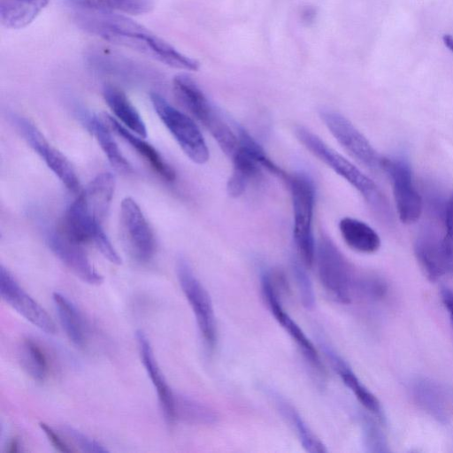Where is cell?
I'll list each match as a JSON object with an SVG mask.
<instances>
[{"instance_id": "obj_1", "label": "cell", "mask_w": 453, "mask_h": 453, "mask_svg": "<svg viewBox=\"0 0 453 453\" xmlns=\"http://www.w3.org/2000/svg\"><path fill=\"white\" fill-rule=\"evenodd\" d=\"M75 22L83 30L110 42L146 55L173 68L196 71L199 62L182 54L169 42L133 19L112 13L81 10Z\"/></svg>"}, {"instance_id": "obj_2", "label": "cell", "mask_w": 453, "mask_h": 453, "mask_svg": "<svg viewBox=\"0 0 453 453\" xmlns=\"http://www.w3.org/2000/svg\"><path fill=\"white\" fill-rule=\"evenodd\" d=\"M295 134L311 153L352 185L382 221L391 223L390 206L373 180L306 127H296Z\"/></svg>"}, {"instance_id": "obj_3", "label": "cell", "mask_w": 453, "mask_h": 453, "mask_svg": "<svg viewBox=\"0 0 453 453\" xmlns=\"http://www.w3.org/2000/svg\"><path fill=\"white\" fill-rule=\"evenodd\" d=\"M294 211V241L300 260L310 268L316 257V246L312 232L315 204V186L312 179L300 172L289 176Z\"/></svg>"}, {"instance_id": "obj_4", "label": "cell", "mask_w": 453, "mask_h": 453, "mask_svg": "<svg viewBox=\"0 0 453 453\" xmlns=\"http://www.w3.org/2000/svg\"><path fill=\"white\" fill-rule=\"evenodd\" d=\"M318 273L325 291L335 302H351L356 279L353 269L330 238L321 236L316 248Z\"/></svg>"}, {"instance_id": "obj_5", "label": "cell", "mask_w": 453, "mask_h": 453, "mask_svg": "<svg viewBox=\"0 0 453 453\" xmlns=\"http://www.w3.org/2000/svg\"><path fill=\"white\" fill-rule=\"evenodd\" d=\"M150 100L158 118L188 157L196 164H205L210 157L209 150L194 120L157 93L150 94Z\"/></svg>"}, {"instance_id": "obj_6", "label": "cell", "mask_w": 453, "mask_h": 453, "mask_svg": "<svg viewBox=\"0 0 453 453\" xmlns=\"http://www.w3.org/2000/svg\"><path fill=\"white\" fill-rule=\"evenodd\" d=\"M176 273L203 342L207 349H212L217 342V324L211 296L184 257L178 259Z\"/></svg>"}, {"instance_id": "obj_7", "label": "cell", "mask_w": 453, "mask_h": 453, "mask_svg": "<svg viewBox=\"0 0 453 453\" xmlns=\"http://www.w3.org/2000/svg\"><path fill=\"white\" fill-rule=\"evenodd\" d=\"M381 169L388 175L400 220L416 222L423 211V199L413 180L411 167L404 157H382Z\"/></svg>"}, {"instance_id": "obj_8", "label": "cell", "mask_w": 453, "mask_h": 453, "mask_svg": "<svg viewBox=\"0 0 453 453\" xmlns=\"http://www.w3.org/2000/svg\"><path fill=\"white\" fill-rule=\"evenodd\" d=\"M173 90L180 104L200 121L215 140H221L228 134L231 127L192 78L186 74L175 76Z\"/></svg>"}, {"instance_id": "obj_9", "label": "cell", "mask_w": 453, "mask_h": 453, "mask_svg": "<svg viewBox=\"0 0 453 453\" xmlns=\"http://www.w3.org/2000/svg\"><path fill=\"white\" fill-rule=\"evenodd\" d=\"M319 117L333 136L351 157L372 171L381 169L382 157L346 117L328 109L321 110Z\"/></svg>"}, {"instance_id": "obj_10", "label": "cell", "mask_w": 453, "mask_h": 453, "mask_svg": "<svg viewBox=\"0 0 453 453\" xmlns=\"http://www.w3.org/2000/svg\"><path fill=\"white\" fill-rule=\"evenodd\" d=\"M12 123L27 144L43 159L68 190L80 193V181L68 159L45 139L29 119L12 116Z\"/></svg>"}, {"instance_id": "obj_11", "label": "cell", "mask_w": 453, "mask_h": 453, "mask_svg": "<svg viewBox=\"0 0 453 453\" xmlns=\"http://www.w3.org/2000/svg\"><path fill=\"white\" fill-rule=\"evenodd\" d=\"M120 225L132 257L140 263L150 262L156 252L155 236L141 208L131 197L121 202Z\"/></svg>"}, {"instance_id": "obj_12", "label": "cell", "mask_w": 453, "mask_h": 453, "mask_svg": "<svg viewBox=\"0 0 453 453\" xmlns=\"http://www.w3.org/2000/svg\"><path fill=\"white\" fill-rule=\"evenodd\" d=\"M261 291L270 311L296 342L303 357L317 372L323 373L324 367L318 350L305 335L301 327L284 310L271 271L265 272L261 276Z\"/></svg>"}, {"instance_id": "obj_13", "label": "cell", "mask_w": 453, "mask_h": 453, "mask_svg": "<svg viewBox=\"0 0 453 453\" xmlns=\"http://www.w3.org/2000/svg\"><path fill=\"white\" fill-rule=\"evenodd\" d=\"M434 221L424 224L416 238L414 252L417 260L426 276L431 281H436L447 274L453 273V269L449 262L443 247V232Z\"/></svg>"}, {"instance_id": "obj_14", "label": "cell", "mask_w": 453, "mask_h": 453, "mask_svg": "<svg viewBox=\"0 0 453 453\" xmlns=\"http://www.w3.org/2000/svg\"><path fill=\"white\" fill-rule=\"evenodd\" d=\"M0 293L2 299L31 324L47 334L56 333L51 317L4 265L0 269Z\"/></svg>"}, {"instance_id": "obj_15", "label": "cell", "mask_w": 453, "mask_h": 453, "mask_svg": "<svg viewBox=\"0 0 453 453\" xmlns=\"http://www.w3.org/2000/svg\"><path fill=\"white\" fill-rule=\"evenodd\" d=\"M47 243L54 255L77 277L91 285H98L103 276L96 271L81 245L65 236L58 228L47 236Z\"/></svg>"}, {"instance_id": "obj_16", "label": "cell", "mask_w": 453, "mask_h": 453, "mask_svg": "<svg viewBox=\"0 0 453 453\" xmlns=\"http://www.w3.org/2000/svg\"><path fill=\"white\" fill-rule=\"evenodd\" d=\"M136 340L142 362L157 391L165 420L171 426L176 420V395H174L167 384L155 358L153 349L146 334L141 330L137 331Z\"/></svg>"}, {"instance_id": "obj_17", "label": "cell", "mask_w": 453, "mask_h": 453, "mask_svg": "<svg viewBox=\"0 0 453 453\" xmlns=\"http://www.w3.org/2000/svg\"><path fill=\"white\" fill-rule=\"evenodd\" d=\"M101 227L102 222L92 214L81 192L65 211L58 230L70 240L83 244L93 242Z\"/></svg>"}, {"instance_id": "obj_18", "label": "cell", "mask_w": 453, "mask_h": 453, "mask_svg": "<svg viewBox=\"0 0 453 453\" xmlns=\"http://www.w3.org/2000/svg\"><path fill=\"white\" fill-rule=\"evenodd\" d=\"M108 126L124 139L137 153L147 161L150 166L166 181H173L176 178L173 167L162 157L158 151L147 142L133 134L118 120L110 115H104Z\"/></svg>"}, {"instance_id": "obj_19", "label": "cell", "mask_w": 453, "mask_h": 453, "mask_svg": "<svg viewBox=\"0 0 453 453\" xmlns=\"http://www.w3.org/2000/svg\"><path fill=\"white\" fill-rule=\"evenodd\" d=\"M323 351L344 385L351 390L359 403L372 414L380 417L381 406L376 396L359 380L348 363L327 345H323Z\"/></svg>"}, {"instance_id": "obj_20", "label": "cell", "mask_w": 453, "mask_h": 453, "mask_svg": "<svg viewBox=\"0 0 453 453\" xmlns=\"http://www.w3.org/2000/svg\"><path fill=\"white\" fill-rule=\"evenodd\" d=\"M269 395L282 417L295 431L302 447L310 453H324L327 449L321 440L313 433L297 410L278 392L270 391Z\"/></svg>"}, {"instance_id": "obj_21", "label": "cell", "mask_w": 453, "mask_h": 453, "mask_svg": "<svg viewBox=\"0 0 453 453\" xmlns=\"http://www.w3.org/2000/svg\"><path fill=\"white\" fill-rule=\"evenodd\" d=\"M233 173L226 184V190L230 196L239 197L244 192L249 182L261 173L263 168L256 158L242 145L232 156Z\"/></svg>"}, {"instance_id": "obj_22", "label": "cell", "mask_w": 453, "mask_h": 453, "mask_svg": "<svg viewBox=\"0 0 453 453\" xmlns=\"http://www.w3.org/2000/svg\"><path fill=\"white\" fill-rule=\"evenodd\" d=\"M339 229L345 243L357 252L371 254L380 249L379 234L369 225L359 219L343 218L339 223Z\"/></svg>"}, {"instance_id": "obj_23", "label": "cell", "mask_w": 453, "mask_h": 453, "mask_svg": "<svg viewBox=\"0 0 453 453\" xmlns=\"http://www.w3.org/2000/svg\"><path fill=\"white\" fill-rule=\"evenodd\" d=\"M50 0H0V20L10 29L29 25Z\"/></svg>"}, {"instance_id": "obj_24", "label": "cell", "mask_w": 453, "mask_h": 453, "mask_svg": "<svg viewBox=\"0 0 453 453\" xmlns=\"http://www.w3.org/2000/svg\"><path fill=\"white\" fill-rule=\"evenodd\" d=\"M103 95L109 108L127 127L141 137L147 136L145 123L122 90L108 85L104 87Z\"/></svg>"}, {"instance_id": "obj_25", "label": "cell", "mask_w": 453, "mask_h": 453, "mask_svg": "<svg viewBox=\"0 0 453 453\" xmlns=\"http://www.w3.org/2000/svg\"><path fill=\"white\" fill-rule=\"evenodd\" d=\"M114 189V176L111 173H101L82 191L88 209L101 222L104 221L107 215Z\"/></svg>"}, {"instance_id": "obj_26", "label": "cell", "mask_w": 453, "mask_h": 453, "mask_svg": "<svg viewBox=\"0 0 453 453\" xmlns=\"http://www.w3.org/2000/svg\"><path fill=\"white\" fill-rule=\"evenodd\" d=\"M52 298L60 324L67 337L75 346L83 348L87 342V333L81 313L63 294L54 292Z\"/></svg>"}, {"instance_id": "obj_27", "label": "cell", "mask_w": 453, "mask_h": 453, "mask_svg": "<svg viewBox=\"0 0 453 453\" xmlns=\"http://www.w3.org/2000/svg\"><path fill=\"white\" fill-rule=\"evenodd\" d=\"M19 362L27 374L34 380H46L50 365L48 357L42 346L33 339L25 338L19 347Z\"/></svg>"}, {"instance_id": "obj_28", "label": "cell", "mask_w": 453, "mask_h": 453, "mask_svg": "<svg viewBox=\"0 0 453 453\" xmlns=\"http://www.w3.org/2000/svg\"><path fill=\"white\" fill-rule=\"evenodd\" d=\"M88 125L109 162L115 170L124 174L130 173L133 171L131 165L122 155L111 132L107 129L105 125L95 116L89 118Z\"/></svg>"}, {"instance_id": "obj_29", "label": "cell", "mask_w": 453, "mask_h": 453, "mask_svg": "<svg viewBox=\"0 0 453 453\" xmlns=\"http://www.w3.org/2000/svg\"><path fill=\"white\" fill-rule=\"evenodd\" d=\"M82 10L97 12H122L131 14L149 12L152 0H70Z\"/></svg>"}, {"instance_id": "obj_30", "label": "cell", "mask_w": 453, "mask_h": 453, "mask_svg": "<svg viewBox=\"0 0 453 453\" xmlns=\"http://www.w3.org/2000/svg\"><path fill=\"white\" fill-rule=\"evenodd\" d=\"M176 419L196 425H211L217 421V414L205 404L194 399L176 395Z\"/></svg>"}, {"instance_id": "obj_31", "label": "cell", "mask_w": 453, "mask_h": 453, "mask_svg": "<svg viewBox=\"0 0 453 453\" xmlns=\"http://www.w3.org/2000/svg\"><path fill=\"white\" fill-rule=\"evenodd\" d=\"M413 389L417 402L424 410L438 420L446 418L447 415L441 395L431 382L418 380L416 382Z\"/></svg>"}, {"instance_id": "obj_32", "label": "cell", "mask_w": 453, "mask_h": 453, "mask_svg": "<svg viewBox=\"0 0 453 453\" xmlns=\"http://www.w3.org/2000/svg\"><path fill=\"white\" fill-rule=\"evenodd\" d=\"M239 144L244 147L260 164L273 174L281 178L288 182L289 175L278 166L265 153L264 149L253 139V137L243 128H238Z\"/></svg>"}, {"instance_id": "obj_33", "label": "cell", "mask_w": 453, "mask_h": 453, "mask_svg": "<svg viewBox=\"0 0 453 453\" xmlns=\"http://www.w3.org/2000/svg\"><path fill=\"white\" fill-rule=\"evenodd\" d=\"M305 268L307 267L300 258L293 260L292 271L301 302L305 308L311 309L315 305V294L312 282Z\"/></svg>"}, {"instance_id": "obj_34", "label": "cell", "mask_w": 453, "mask_h": 453, "mask_svg": "<svg viewBox=\"0 0 453 453\" xmlns=\"http://www.w3.org/2000/svg\"><path fill=\"white\" fill-rule=\"evenodd\" d=\"M363 437L365 446L369 452L388 451L387 442L382 432L370 418H365L362 422Z\"/></svg>"}, {"instance_id": "obj_35", "label": "cell", "mask_w": 453, "mask_h": 453, "mask_svg": "<svg viewBox=\"0 0 453 453\" xmlns=\"http://www.w3.org/2000/svg\"><path fill=\"white\" fill-rule=\"evenodd\" d=\"M61 431L75 447L84 452L104 453L108 451L104 445L72 426H64Z\"/></svg>"}, {"instance_id": "obj_36", "label": "cell", "mask_w": 453, "mask_h": 453, "mask_svg": "<svg viewBox=\"0 0 453 453\" xmlns=\"http://www.w3.org/2000/svg\"><path fill=\"white\" fill-rule=\"evenodd\" d=\"M443 224V247L453 269V194L445 203Z\"/></svg>"}, {"instance_id": "obj_37", "label": "cell", "mask_w": 453, "mask_h": 453, "mask_svg": "<svg viewBox=\"0 0 453 453\" xmlns=\"http://www.w3.org/2000/svg\"><path fill=\"white\" fill-rule=\"evenodd\" d=\"M359 291L371 298H379L383 296L386 292L385 283L376 277H365L356 280V286Z\"/></svg>"}, {"instance_id": "obj_38", "label": "cell", "mask_w": 453, "mask_h": 453, "mask_svg": "<svg viewBox=\"0 0 453 453\" xmlns=\"http://www.w3.org/2000/svg\"><path fill=\"white\" fill-rule=\"evenodd\" d=\"M42 431L44 433L48 440L50 441V443L53 445V447L58 449L60 452H73L75 451L74 449H73L70 444L63 439V436H61L58 433H57L48 424H45L43 422H41L39 424Z\"/></svg>"}, {"instance_id": "obj_39", "label": "cell", "mask_w": 453, "mask_h": 453, "mask_svg": "<svg viewBox=\"0 0 453 453\" xmlns=\"http://www.w3.org/2000/svg\"><path fill=\"white\" fill-rule=\"evenodd\" d=\"M441 296L442 303L448 311L449 319L453 325V290L443 287L441 289Z\"/></svg>"}, {"instance_id": "obj_40", "label": "cell", "mask_w": 453, "mask_h": 453, "mask_svg": "<svg viewBox=\"0 0 453 453\" xmlns=\"http://www.w3.org/2000/svg\"><path fill=\"white\" fill-rule=\"evenodd\" d=\"M20 441L18 438H12L10 440L5 447V451L8 453H16L20 451Z\"/></svg>"}, {"instance_id": "obj_41", "label": "cell", "mask_w": 453, "mask_h": 453, "mask_svg": "<svg viewBox=\"0 0 453 453\" xmlns=\"http://www.w3.org/2000/svg\"><path fill=\"white\" fill-rule=\"evenodd\" d=\"M442 41L449 50L453 53V36L450 35H444Z\"/></svg>"}]
</instances>
